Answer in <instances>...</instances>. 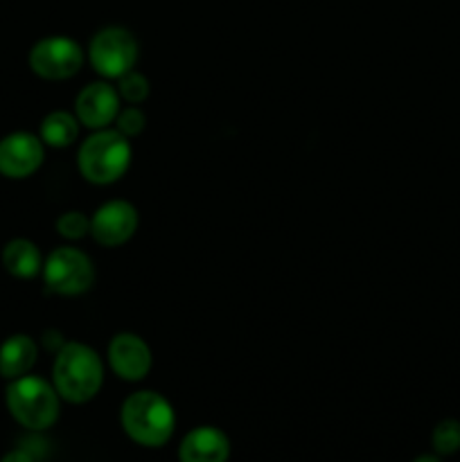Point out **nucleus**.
<instances>
[{"label":"nucleus","mask_w":460,"mask_h":462,"mask_svg":"<svg viewBox=\"0 0 460 462\" xmlns=\"http://www.w3.org/2000/svg\"><path fill=\"white\" fill-rule=\"evenodd\" d=\"M104 365L97 352L84 343H63L52 368V386L70 404H84L99 393Z\"/></svg>","instance_id":"1"},{"label":"nucleus","mask_w":460,"mask_h":462,"mask_svg":"<svg viewBox=\"0 0 460 462\" xmlns=\"http://www.w3.org/2000/svg\"><path fill=\"white\" fill-rule=\"evenodd\" d=\"M120 420L126 436L143 447H162L170 442L176 427L171 404L153 391H140L126 397Z\"/></svg>","instance_id":"2"},{"label":"nucleus","mask_w":460,"mask_h":462,"mask_svg":"<svg viewBox=\"0 0 460 462\" xmlns=\"http://www.w3.org/2000/svg\"><path fill=\"white\" fill-rule=\"evenodd\" d=\"M5 402L12 418L30 431H45L59 418L57 388L41 377L23 374L12 379L5 393Z\"/></svg>","instance_id":"3"},{"label":"nucleus","mask_w":460,"mask_h":462,"mask_svg":"<svg viewBox=\"0 0 460 462\" xmlns=\"http://www.w3.org/2000/svg\"><path fill=\"white\" fill-rule=\"evenodd\" d=\"M79 171L95 185L115 183L131 165V144L117 129H97L79 147Z\"/></svg>","instance_id":"4"},{"label":"nucleus","mask_w":460,"mask_h":462,"mask_svg":"<svg viewBox=\"0 0 460 462\" xmlns=\"http://www.w3.org/2000/svg\"><path fill=\"white\" fill-rule=\"evenodd\" d=\"M138 41L126 27H104L93 36L88 45V59L95 70L108 79H120L133 70L138 61Z\"/></svg>","instance_id":"5"},{"label":"nucleus","mask_w":460,"mask_h":462,"mask_svg":"<svg viewBox=\"0 0 460 462\" xmlns=\"http://www.w3.org/2000/svg\"><path fill=\"white\" fill-rule=\"evenodd\" d=\"M43 280L50 291L59 296H79L95 282L93 262L79 248H54L43 262Z\"/></svg>","instance_id":"6"},{"label":"nucleus","mask_w":460,"mask_h":462,"mask_svg":"<svg viewBox=\"0 0 460 462\" xmlns=\"http://www.w3.org/2000/svg\"><path fill=\"white\" fill-rule=\"evenodd\" d=\"M81 66H84V50L68 36H45L30 50V68L41 79H70L81 70Z\"/></svg>","instance_id":"7"},{"label":"nucleus","mask_w":460,"mask_h":462,"mask_svg":"<svg viewBox=\"0 0 460 462\" xmlns=\"http://www.w3.org/2000/svg\"><path fill=\"white\" fill-rule=\"evenodd\" d=\"M45 158V144L39 135L14 131L0 140V176L12 180L34 174Z\"/></svg>","instance_id":"8"},{"label":"nucleus","mask_w":460,"mask_h":462,"mask_svg":"<svg viewBox=\"0 0 460 462\" xmlns=\"http://www.w3.org/2000/svg\"><path fill=\"white\" fill-rule=\"evenodd\" d=\"M138 210L129 201H108L90 219V235L102 246H122L138 230Z\"/></svg>","instance_id":"9"},{"label":"nucleus","mask_w":460,"mask_h":462,"mask_svg":"<svg viewBox=\"0 0 460 462\" xmlns=\"http://www.w3.org/2000/svg\"><path fill=\"white\" fill-rule=\"evenodd\" d=\"M108 364L120 379L140 382L152 370V350L138 334L122 332L108 346Z\"/></svg>","instance_id":"10"},{"label":"nucleus","mask_w":460,"mask_h":462,"mask_svg":"<svg viewBox=\"0 0 460 462\" xmlns=\"http://www.w3.org/2000/svg\"><path fill=\"white\" fill-rule=\"evenodd\" d=\"M77 120L88 129H106L120 113V93L106 81L88 84L75 102Z\"/></svg>","instance_id":"11"},{"label":"nucleus","mask_w":460,"mask_h":462,"mask_svg":"<svg viewBox=\"0 0 460 462\" xmlns=\"http://www.w3.org/2000/svg\"><path fill=\"white\" fill-rule=\"evenodd\" d=\"M230 440L216 427H198L183 438L179 449L180 462H225Z\"/></svg>","instance_id":"12"},{"label":"nucleus","mask_w":460,"mask_h":462,"mask_svg":"<svg viewBox=\"0 0 460 462\" xmlns=\"http://www.w3.org/2000/svg\"><path fill=\"white\" fill-rule=\"evenodd\" d=\"M39 356L34 338L27 334H14L0 346V374L5 379H18L30 373Z\"/></svg>","instance_id":"13"},{"label":"nucleus","mask_w":460,"mask_h":462,"mask_svg":"<svg viewBox=\"0 0 460 462\" xmlns=\"http://www.w3.org/2000/svg\"><path fill=\"white\" fill-rule=\"evenodd\" d=\"M3 266L9 275L21 280H30L43 271V257L39 246L25 237H16L5 244Z\"/></svg>","instance_id":"14"},{"label":"nucleus","mask_w":460,"mask_h":462,"mask_svg":"<svg viewBox=\"0 0 460 462\" xmlns=\"http://www.w3.org/2000/svg\"><path fill=\"white\" fill-rule=\"evenodd\" d=\"M79 135V120L77 116L66 111H54L50 116L43 117L41 122V135L43 144L54 149H63L68 144H72Z\"/></svg>","instance_id":"15"},{"label":"nucleus","mask_w":460,"mask_h":462,"mask_svg":"<svg viewBox=\"0 0 460 462\" xmlns=\"http://www.w3.org/2000/svg\"><path fill=\"white\" fill-rule=\"evenodd\" d=\"M433 449L440 456H451L460 451V422L458 420H442L433 429Z\"/></svg>","instance_id":"16"},{"label":"nucleus","mask_w":460,"mask_h":462,"mask_svg":"<svg viewBox=\"0 0 460 462\" xmlns=\"http://www.w3.org/2000/svg\"><path fill=\"white\" fill-rule=\"evenodd\" d=\"M117 93H120V99H124L126 104L138 106V104L144 102L149 95L147 77L140 75L133 68V70H129L126 75H122L120 79H117Z\"/></svg>","instance_id":"17"},{"label":"nucleus","mask_w":460,"mask_h":462,"mask_svg":"<svg viewBox=\"0 0 460 462\" xmlns=\"http://www.w3.org/2000/svg\"><path fill=\"white\" fill-rule=\"evenodd\" d=\"M57 230L66 239H81L90 233V219L79 210L63 212L57 219Z\"/></svg>","instance_id":"18"},{"label":"nucleus","mask_w":460,"mask_h":462,"mask_svg":"<svg viewBox=\"0 0 460 462\" xmlns=\"http://www.w3.org/2000/svg\"><path fill=\"white\" fill-rule=\"evenodd\" d=\"M144 122H147L144 113L131 104V106L120 108V113H117L115 117V129L120 131L122 135H126V138H135V135L143 134Z\"/></svg>","instance_id":"19"},{"label":"nucleus","mask_w":460,"mask_h":462,"mask_svg":"<svg viewBox=\"0 0 460 462\" xmlns=\"http://www.w3.org/2000/svg\"><path fill=\"white\" fill-rule=\"evenodd\" d=\"M0 462H34V456L27 449H14L9 451V454H5Z\"/></svg>","instance_id":"20"},{"label":"nucleus","mask_w":460,"mask_h":462,"mask_svg":"<svg viewBox=\"0 0 460 462\" xmlns=\"http://www.w3.org/2000/svg\"><path fill=\"white\" fill-rule=\"evenodd\" d=\"M413 462H440L436 458V456H419V458H415Z\"/></svg>","instance_id":"21"}]
</instances>
